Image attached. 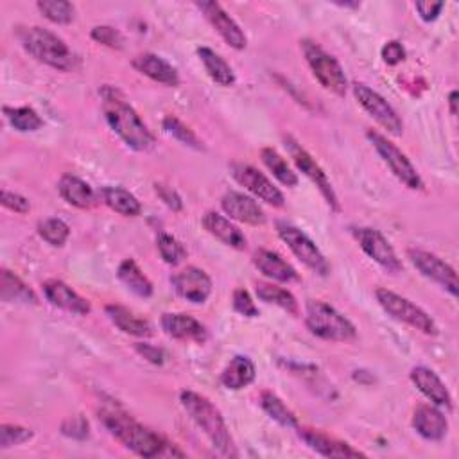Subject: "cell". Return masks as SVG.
Wrapping results in <instances>:
<instances>
[{"mask_svg":"<svg viewBox=\"0 0 459 459\" xmlns=\"http://www.w3.org/2000/svg\"><path fill=\"white\" fill-rule=\"evenodd\" d=\"M101 97L106 122L129 149L147 152L155 147V135L151 133L147 124L140 119L136 110L128 103L121 90L105 85L101 89Z\"/></svg>","mask_w":459,"mask_h":459,"instance_id":"cell-1","label":"cell"},{"mask_svg":"<svg viewBox=\"0 0 459 459\" xmlns=\"http://www.w3.org/2000/svg\"><path fill=\"white\" fill-rule=\"evenodd\" d=\"M101 420L115 440H119L126 448H129L131 452L142 457H162V455L183 457L185 455L182 450H176V447L171 445L164 436L151 431L149 427H144L142 424H138L136 420H133L129 415L122 411H117V409L101 411Z\"/></svg>","mask_w":459,"mask_h":459,"instance_id":"cell-2","label":"cell"},{"mask_svg":"<svg viewBox=\"0 0 459 459\" xmlns=\"http://www.w3.org/2000/svg\"><path fill=\"white\" fill-rule=\"evenodd\" d=\"M180 402L194 424L205 432L212 447L224 457H237V447L221 415V411L203 395L185 390L180 393Z\"/></svg>","mask_w":459,"mask_h":459,"instance_id":"cell-3","label":"cell"},{"mask_svg":"<svg viewBox=\"0 0 459 459\" xmlns=\"http://www.w3.org/2000/svg\"><path fill=\"white\" fill-rule=\"evenodd\" d=\"M19 38L26 52L47 66L61 72H75L82 66L80 56L65 43V40L43 27H24L19 31Z\"/></svg>","mask_w":459,"mask_h":459,"instance_id":"cell-4","label":"cell"},{"mask_svg":"<svg viewBox=\"0 0 459 459\" xmlns=\"http://www.w3.org/2000/svg\"><path fill=\"white\" fill-rule=\"evenodd\" d=\"M305 323L307 329L325 341H352L357 336L355 325L341 315L332 305L322 300H311L305 307Z\"/></svg>","mask_w":459,"mask_h":459,"instance_id":"cell-5","label":"cell"},{"mask_svg":"<svg viewBox=\"0 0 459 459\" xmlns=\"http://www.w3.org/2000/svg\"><path fill=\"white\" fill-rule=\"evenodd\" d=\"M300 47L303 51L305 59H307V65L311 66L315 78L320 82V85L332 92L338 97H345L346 90H348V80L345 75V70L341 66V63L329 54L322 45H318L316 42L305 38L300 42Z\"/></svg>","mask_w":459,"mask_h":459,"instance_id":"cell-6","label":"cell"},{"mask_svg":"<svg viewBox=\"0 0 459 459\" xmlns=\"http://www.w3.org/2000/svg\"><path fill=\"white\" fill-rule=\"evenodd\" d=\"M375 298L380 307L385 309L393 320L402 322L427 336L438 334V327H436L434 320L411 300H408L390 289H385V287H378L375 291Z\"/></svg>","mask_w":459,"mask_h":459,"instance_id":"cell-7","label":"cell"},{"mask_svg":"<svg viewBox=\"0 0 459 459\" xmlns=\"http://www.w3.org/2000/svg\"><path fill=\"white\" fill-rule=\"evenodd\" d=\"M366 136L371 142V145L375 147V151L378 152V157L382 159V162H385L392 169V173L397 176V180L401 183H404L411 191H422L424 189L422 176L416 173L411 160L392 140H388L385 135H380L375 129H368Z\"/></svg>","mask_w":459,"mask_h":459,"instance_id":"cell-8","label":"cell"},{"mask_svg":"<svg viewBox=\"0 0 459 459\" xmlns=\"http://www.w3.org/2000/svg\"><path fill=\"white\" fill-rule=\"evenodd\" d=\"M276 232H278V237L287 245V248L301 264H305L320 276L331 275L329 261L307 234H303L300 228L287 222H278Z\"/></svg>","mask_w":459,"mask_h":459,"instance_id":"cell-9","label":"cell"},{"mask_svg":"<svg viewBox=\"0 0 459 459\" xmlns=\"http://www.w3.org/2000/svg\"><path fill=\"white\" fill-rule=\"evenodd\" d=\"M285 145L291 152V159L294 162V166L298 167L300 173H303L305 176H307L316 187L318 191L322 192L323 199L327 201V205L331 206V210L334 212H339L341 210V205H339V199H338V194L327 176V173L320 167V164L313 159L311 152L307 149H303L301 144H298L294 138L291 136H285Z\"/></svg>","mask_w":459,"mask_h":459,"instance_id":"cell-10","label":"cell"},{"mask_svg":"<svg viewBox=\"0 0 459 459\" xmlns=\"http://www.w3.org/2000/svg\"><path fill=\"white\" fill-rule=\"evenodd\" d=\"M352 90L357 103L377 124H380L382 128L388 129V133L395 136H401L404 133V122L401 115L378 92H375L364 83H354Z\"/></svg>","mask_w":459,"mask_h":459,"instance_id":"cell-11","label":"cell"},{"mask_svg":"<svg viewBox=\"0 0 459 459\" xmlns=\"http://www.w3.org/2000/svg\"><path fill=\"white\" fill-rule=\"evenodd\" d=\"M354 236L361 246V250L371 259L375 261L380 268H385L388 273L397 275L404 269L395 248L390 245V241L382 236L378 230L375 228H355Z\"/></svg>","mask_w":459,"mask_h":459,"instance_id":"cell-12","label":"cell"},{"mask_svg":"<svg viewBox=\"0 0 459 459\" xmlns=\"http://www.w3.org/2000/svg\"><path fill=\"white\" fill-rule=\"evenodd\" d=\"M408 257H409L411 264L425 278L432 280L434 284L443 287L452 296H457V292H459V280H457L455 269L450 264H447L438 255H434L431 252H425V250H420V248H409L408 250Z\"/></svg>","mask_w":459,"mask_h":459,"instance_id":"cell-13","label":"cell"},{"mask_svg":"<svg viewBox=\"0 0 459 459\" xmlns=\"http://www.w3.org/2000/svg\"><path fill=\"white\" fill-rule=\"evenodd\" d=\"M230 171H232V176L239 185H243L248 192H252L261 201L276 208L285 206V198L280 192V189L275 187V183L253 166L232 164V169Z\"/></svg>","mask_w":459,"mask_h":459,"instance_id":"cell-14","label":"cell"},{"mask_svg":"<svg viewBox=\"0 0 459 459\" xmlns=\"http://www.w3.org/2000/svg\"><path fill=\"white\" fill-rule=\"evenodd\" d=\"M196 6L230 47L236 51L246 49L248 38H246L245 31L232 17L224 12V8L219 3H196Z\"/></svg>","mask_w":459,"mask_h":459,"instance_id":"cell-15","label":"cell"},{"mask_svg":"<svg viewBox=\"0 0 459 459\" xmlns=\"http://www.w3.org/2000/svg\"><path fill=\"white\" fill-rule=\"evenodd\" d=\"M171 284L180 298L196 305L205 303L212 294L210 276L196 266H187L182 271L175 273L171 276Z\"/></svg>","mask_w":459,"mask_h":459,"instance_id":"cell-16","label":"cell"},{"mask_svg":"<svg viewBox=\"0 0 459 459\" xmlns=\"http://www.w3.org/2000/svg\"><path fill=\"white\" fill-rule=\"evenodd\" d=\"M42 289H43L47 301L61 311L80 315V316H87L92 313V305L61 280L51 278V280L43 282Z\"/></svg>","mask_w":459,"mask_h":459,"instance_id":"cell-17","label":"cell"},{"mask_svg":"<svg viewBox=\"0 0 459 459\" xmlns=\"http://www.w3.org/2000/svg\"><path fill=\"white\" fill-rule=\"evenodd\" d=\"M300 438L305 441L309 448H313L316 454L323 457H364L366 454L354 448L352 445L339 441L322 431L309 429V427H296Z\"/></svg>","mask_w":459,"mask_h":459,"instance_id":"cell-18","label":"cell"},{"mask_svg":"<svg viewBox=\"0 0 459 459\" xmlns=\"http://www.w3.org/2000/svg\"><path fill=\"white\" fill-rule=\"evenodd\" d=\"M221 206L230 219H236L239 222H246L252 226H262L266 222V214L262 206L250 196L243 192L230 191L222 196Z\"/></svg>","mask_w":459,"mask_h":459,"instance_id":"cell-19","label":"cell"},{"mask_svg":"<svg viewBox=\"0 0 459 459\" xmlns=\"http://www.w3.org/2000/svg\"><path fill=\"white\" fill-rule=\"evenodd\" d=\"M131 65L136 72L145 75V78H149L151 82L166 85V87H173V89L180 85L178 70L169 61L160 58L159 54H152V52L138 54L133 58Z\"/></svg>","mask_w":459,"mask_h":459,"instance_id":"cell-20","label":"cell"},{"mask_svg":"<svg viewBox=\"0 0 459 459\" xmlns=\"http://www.w3.org/2000/svg\"><path fill=\"white\" fill-rule=\"evenodd\" d=\"M411 380H413V385L416 386V390L427 401H431V404H434L438 408H445V409L452 408L450 392L443 385V380L431 368H425V366L413 368L411 370Z\"/></svg>","mask_w":459,"mask_h":459,"instance_id":"cell-21","label":"cell"},{"mask_svg":"<svg viewBox=\"0 0 459 459\" xmlns=\"http://www.w3.org/2000/svg\"><path fill=\"white\" fill-rule=\"evenodd\" d=\"M203 226L210 236H214L222 245L234 248V250H246V246H248L246 236L241 232L239 226H236L224 215H221L217 212H206L203 215Z\"/></svg>","mask_w":459,"mask_h":459,"instance_id":"cell-22","label":"cell"},{"mask_svg":"<svg viewBox=\"0 0 459 459\" xmlns=\"http://www.w3.org/2000/svg\"><path fill=\"white\" fill-rule=\"evenodd\" d=\"M160 325L164 332L180 341H196V343H205L208 334L206 329L192 316L182 315V313H167L162 316Z\"/></svg>","mask_w":459,"mask_h":459,"instance_id":"cell-23","label":"cell"},{"mask_svg":"<svg viewBox=\"0 0 459 459\" xmlns=\"http://www.w3.org/2000/svg\"><path fill=\"white\" fill-rule=\"evenodd\" d=\"M413 427L415 431L429 440V441H440L448 432V422L445 415L438 409V406L422 404L413 413Z\"/></svg>","mask_w":459,"mask_h":459,"instance_id":"cell-24","label":"cell"},{"mask_svg":"<svg viewBox=\"0 0 459 459\" xmlns=\"http://www.w3.org/2000/svg\"><path fill=\"white\" fill-rule=\"evenodd\" d=\"M255 268L268 278L282 284L298 282L300 275L298 271L276 252L271 250H257L253 255Z\"/></svg>","mask_w":459,"mask_h":459,"instance_id":"cell-25","label":"cell"},{"mask_svg":"<svg viewBox=\"0 0 459 459\" xmlns=\"http://www.w3.org/2000/svg\"><path fill=\"white\" fill-rule=\"evenodd\" d=\"M255 375H257V368H255L253 361L246 355H237L230 361L228 366L222 370L221 385L226 390L239 392L252 385V382L255 380Z\"/></svg>","mask_w":459,"mask_h":459,"instance_id":"cell-26","label":"cell"},{"mask_svg":"<svg viewBox=\"0 0 459 459\" xmlns=\"http://www.w3.org/2000/svg\"><path fill=\"white\" fill-rule=\"evenodd\" d=\"M106 316L110 318V322L124 334L128 336H133V338H151L152 334H155V329H152V325L136 316L135 313H131L129 309L122 307V305H106Z\"/></svg>","mask_w":459,"mask_h":459,"instance_id":"cell-27","label":"cell"},{"mask_svg":"<svg viewBox=\"0 0 459 459\" xmlns=\"http://www.w3.org/2000/svg\"><path fill=\"white\" fill-rule=\"evenodd\" d=\"M58 191L59 196L72 206L82 208V210H89L96 205V192L94 189L83 182L78 176L72 175H63L59 183H58Z\"/></svg>","mask_w":459,"mask_h":459,"instance_id":"cell-28","label":"cell"},{"mask_svg":"<svg viewBox=\"0 0 459 459\" xmlns=\"http://www.w3.org/2000/svg\"><path fill=\"white\" fill-rule=\"evenodd\" d=\"M0 296H3V301L6 303H22V305L38 303L35 291L10 269L0 271Z\"/></svg>","mask_w":459,"mask_h":459,"instance_id":"cell-29","label":"cell"},{"mask_svg":"<svg viewBox=\"0 0 459 459\" xmlns=\"http://www.w3.org/2000/svg\"><path fill=\"white\" fill-rule=\"evenodd\" d=\"M198 56L214 83H217L219 87H232L236 83L234 68L230 66L224 61V58H221L215 51H212L208 47H199Z\"/></svg>","mask_w":459,"mask_h":459,"instance_id":"cell-30","label":"cell"},{"mask_svg":"<svg viewBox=\"0 0 459 459\" xmlns=\"http://www.w3.org/2000/svg\"><path fill=\"white\" fill-rule=\"evenodd\" d=\"M117 276L131 292H135L140 298H149L152 296V292H155V287H152L151 280L142 273V269L133 259H126L121 262L117 269Z\"/></svg>","mask_w":459,"mask_h":459,"instance_id":"cell-31","label":"cell"},{"mask_svg":"<svg viewBox=\"0 0 459 459\" xmlns=\"http://www.w3.org/2000/svg\"><path fill=\"white\" fill-rule=\"evenodd\" d=\"M103 201L117 214L126 217H136L142 214L140 201L122 187H105L101 191Z\"/></svg>","mask_w":459,"mask_h":459,"instance_id":"cell-32","label":"cell"},{"mask_svg":"<svg viewBox=\"0 0 459 459\" xmlns=\"http://www.w3.org/2000/svg\"><path fill=\"white\" fill-rule=\"evenodd\" d=\"M255 292H257L259 300H262L269 305H276V307L284 309L285 313H289L292 316L298 315V301L287 289L278 287L269 282H257Z\"/></svg>","mask_w":459,"mask_h":459,"instance_id":"cell-33","label":"cell"},{"mask_svg":"<svg viewBox=\"0 0 459 459\" xmlns=\"http://www.w3.org/2000/svg\"><path fill=\"white\" fill-rule=\"evenodd\" d=\"M261 159L264 166L271 171V175L285 187H296L298 185V176L296 173L289 167L287 160L280 155V152L273 147H264L261 151Z\"/></svg>","mask_w":459,"mask_h":459,"instance_id":"cell-34","label":"cell"},{"mask_svg":"<svg viewBox=\"0 0 459 459\" xmlns=\"http://www.w3.org/2000/svg\"><path fill=\"white\" fill-rule=\"evenodd\" d=\"M261 408L268 413L269 418H273L282 427H287V429H296L298 427L296 415L273 392H262L261 393Z\"/></svg>","mask_w":459,"mask_h":459,"instance_id":"cell-35","label":"cell"},{"mask_svg":"<svg viewBox=\"0 0 459 459\" xmlns=\"http://www.w3.org/2000/svg\"><path fill=\"white\" fill-rule=\"evenodd\" d=\"M6 119L10 121V124L20 131V133H31V131H38L43 126L42 117L29 106H20V108H4Z\"/></svg>","mask_w":459,"mask_h":459,"instance_id":"cell-36","label":"cell"},{"mask_svg":"<svg viewBox=\"0 0 459 459\" xmlns=\"http://www.w3.org/2000/svg\"><path fill=\"white\" fill-rule=\"evenodd\" d=\"M36 8L47 20H51L52 24H59V26L70 24L75 15L74 4L66 3V0H40Z\"/></svg>","mask_w":459,"mask_h":459,"instance_id":"cell-37","label":"cell"},{"mask_svg":"<svg viewBox=\"0 0 459 459\" xmlns=\"http://www.w3.org/2000/svg\"><path fill=\"white\" fill-rule=\"evenodd\" d=\"M38 236L51 246L61 248L70 237V228L65 221L61 219H45L38 224Z\"/></svg>","mask_w":459,"mask_h":459,"instance_id":"cell-38","label":"cell"},{"mask_svg":"<svg viewBox=\"0 0 459 459\" xmlns=\"http://www.w3.org/2000/svg\"><path fill=\"white\" fill-rule=\"evenodd\" d=\"M164 129H166L173 138H176L178 142H182L183 145L192 147V149H196V151H205V145H203V142L199 140V136H198L187 124H183L178 117L167 115V117L164 119Z\"/></svg>","mask_w":459,"mask_h":459,"instance_id":"cell-39","label":"cell"},{"mask_svg":"<svg viewBox=\"0 0 459 459\" xmlns=\"http://www.w3.org/2000/svg\"><path fill=\"white\" fill-rule=\"evenodd\" d=\"M157 248H159L164 262L169 266H178L187 259L185 246L169 234H160L157 237Z\"/></svg>","mask_w":459,"mask_h":459,"instance_id":"cell-40","label":"cell"},{"mask_svg":"<svg viewBox=\"0 0 459 459\" xmlns=\"http://www.w3.org/2000/svg\"><path fill=\"white\" fill-rule=\"evenodd\" d=\"M35 432L31 429H26L22 425L13 424H3L0 425V448H12L17 445H22L29 440H33Z\"/></svg>","mask_w":459,"mask_h":459,"instance_id":"cell-41","label":"cell"},{"mask_svg":"<svg viewBox=\"0 0 459 459\" xmlns=\"http://www.w3.org/2000/svg\"><path fill=\"white\" fill-rule=\"evenodd\" d=\"M90 36L97 43L106 45V47L115 49V51H121L124 47V36L121 35V31H117L115 27H110V26H97V27H94Z\"/></svg>","mask_w":459,"mask_h":459,"instance_id":"cell-42","label":"cell"},{"mask_svg":"<svg viewBox=\"0 0 459 459\" xmlns=\"http://www.w3.org/2000/svg\"><path fill=\"white\" fill-rule=\"evenodd\" d=\"M232 305H234V311L239 313L245 318H257L259 316V307L255 305L253 298L250 296V292L243 287L234 291L232 296Z\"/></svg>","mask_w":459,"mask_h":459,"instance_id":"cell-43","label":"cell"},{"mask_svg":"<svg viewBox=\"0 0 459 459\" xmlns=\"http://www.w3.org/2000/svg\"><path fill=\"white\" fill-rule=\"evenodd\" d=\"M61 432L68 438H74V440H85L90 434V425L85 420V416L78 415V416H72V418L63 422Z\"/></svg>","mask_w":459,"mask_h":459,"instance_id":"cell-44","label":"cell"},{"mask_svg":"<svg viewBox=\"0 0 459 459\" xmlns=\"http://www.w3.org/2000/svg\"><path fill=\"white\" fill-rule=\"evenodd\" d=\"M0 201H3V205L15 214H27L31 210V203L27 198L6 189L3 191V194H0Z\"/></svg>","mask_w":459,"mask_h":459,"instance_id":"cell-45","label":"cell"},{"mask_svg":"<svg viewBox=\"0 0 459 459\" xmlns=\"http://www.w3.org/2000/svg\"><path fill=\"white\" fill-rule=\"evenodd\" d=\"M380 56H382V59H385V63L395 66V65H399V63H402L406 59V49H404V45L401 42L392 40L385 47H382Z\"/></svg>","mask_w":459,"mask_h":459,"instance_id":"cell-46","label":"cell"},{"mask_svg":"<svg viewBox=\"0 0 459 459\" xmlns=\"http://www.w3.org/2000/svg\"><path fill=\"white\" fill-rule=\"evenodd\" d=\"M155 191L157 194L160 196V199L175 212H180L183 208V201L180 198V194L173 189V187H167L164 183H155Z\"/></svg>","mask_w":459,"mask_h":459,"instance_id":"cell-47","label":"cell"},{"mask_svg":"<svg viewBox=\"0 0 459 459\" xmlns=\"http://www.w3.org/2000/svg\"><path fill=\"white\" fill-rule=\"evenodd\" d=\"M443 8H445V3H432V0H431V3L427 0V3H416L415 4V10L424 22H434L440 17Z\"/></svg>","mask_w":459,"mask_h":459,"instance_id":"cell-48","label":"cell"},{"mask_svg":"<svg viewBox=\"0 0 459 459\" xmlns=\"http://www.w3.org/2000/svg\"><path fill=\"white\" fill-rule=\"evenodd\" d=\"M135 348H136V352H138L145 361H149L151 364H164V359H166L164 350H160V348H157V346H152V345H147V343H136Z\"/></svg>","mask_w":459,"mask_h":459,"instance_id":"cell-49","label":"cell"},{"mask_svg":"<svg viewBox=\"0 0 459 459\" xmlns=\"http://www.w3.org/2000/svg\"><path fill=\"white\" fill-rule=\"evenodd\" d=\"M457 90H452L450 94H448V108H450V115H457Z\"/></svg>","mask_w":459,"mask_h":459,"instance_id":"cell-50","label":"cell"}]
</instances>
